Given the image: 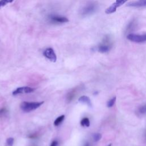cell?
<instances>
[{"instance_id": "cell-1", "label": "cell", "mask_w": 146, "mask_h": 146, "mask_svg": "<svg viewBox=\"0 0 146 146\" xmlns=\"http://www.w3.org/2000/svg\"><path fill=\"white\" fill-rule=\"evenodd\" d=\"M43 102H23L20 106L21 110L25 112H29L32 111H34L39 107Z\"/></svg>"}, {"instance_id": "cell-2", "label": "cell", "mask_w": 146, "mask_h": 146, "mask_svg": "<svg viewBox=\"0 0 146 146\" xmlns=\"http://www.w3.org/2000/svg\"><path fill=\"white\" fill-rule=\"evenodd\" d=\"M97 9L98 5L95 3H89L81 9L80 14L83 17L88 16L94 13Z\"/></svg>"}, {"instance_id": "cell-3", "label": "cell", "mask_w": 146, "mask_h": 146, "mask_svg": "<svg viewBox=\"0 0 146 146\" xmlns=\"http://www.w3.org/2000/svg\"><path fill=\"white\" fill-rule=\"evenodd\" d=\"M127 38L128 40L136 43H141L146 41V34H129L127 35Z\"/></svg>"}, {"instance_id": "cell-4", "label": "cell", "mask_w": 146, "mask_h": 146, "mask_svg": "<svg viewBox=\"0 0 146 146\" xmlns=\"http://www.w3.org/2000/svg\"><path fill=\"white\" fill-rule=\"evenodd\" d=\"M111 45V41H110V38L106 36L104 38V40H103V43L98 46V51L102 52V53L106 52L110 50Z\"/></svg>"}, {"instance_id": "cell-5", "label": "cell", "mask_w": 146, "mask_h": 146, "mask_svg": "<svg viewBox=\"0 0 146 146\" xmlns=\"http://www.w3.org/2000/svg\"><path fill=\"white\" fill-rule=\"evenodd\" d=\"M43 54L46 58L49 59L50 61L52 62H56V56L54 50L52 48H47L45 49Z\"/></svg>"}, {"instance_id": "cell-6", "label": "cell", "mask_w": 146, "mask_h": 146, "mask_svg": "<svg viewBox=\"0 0 146 146\" xmlns=\"http://www.w3.org/2000/svg\"><path fill=\"white\" fill-rule=\"evenodd\" d=\"M125 2H126V1H116L106 9V13L107 14H111L114 13L116 11L117 7L123 5Z\"/></svg>"}, {"instance_id": "cell-7", "label": "cell", "mask_w": 146, "mask_h": 146, "mask_svg": "<svg viewBox=\"0 0 146 146\" xmlns=\"http://www.w3.org/2000/svg\"><path fill=\"white\" fill-rule=\"evenodd\" d=\"M35 91L34 88H33L30 87H21L17 88L16 90H15L13 92V95H17L18 94H29V93H31Z\"/></svg>"}, {"instance_id": "cell-8", "label": "cell", "mask_w": 146, "mask_h": 146, "mask_svg": "<svg viewBox=\"0 0 146 146\" xmlns=\"http://www.w3.org/2000/svg\"><path fill=\"white\" fill-rule=\"evenodd\" d=\"M50 19L51 21L58 23H66L68 22L67 18L64 17H61L59 15H52L50 17Z\"/></svg>"}, {"instance_id": "cell-9", "label": "cell", "mask_w": 146, "mask_h": 146, "mask_svg": "<svg viewBox=\"0 0 146 146\" xmlns=\"http://www.w3.org/2000/svg\"><path fill=\"white\" fill-rule=\"evenodd\" d=\"M127 6H132V7H143V6H146V0L131 2H129L127 4Z\"/></svg>"}, {"instance_id": "cell-10", "label": "cell", "mask_w": 146, "mask_h": 146, "mask_svg": "<svg viewBox=\"0 0 146 146\" xmlns=\"http://www.w3.org/2000/svg\"><path fill=\"white\" fill-rule=\"evenodd\" d=\"M79 102L82 103H84V104H87L88 106H91L92 104H91V100L87 96H85V95H83V96H80L79 99H78Z\"/></svg>"}, {"instance_id": "cell-11", "label": "cell", "mask_w": 146, "mask_h": 146, "mask_svg": "<svg viewBox=\"0 0 146 146\" xmlns=\"http://www.w3.org/2000/svg\"><path fill=\"white\" fill-rule=\"evenodd\" d=\"M80 124L83 127H89L90 125V122L89 119L88 117L83 118L80 121Z\"/></svg>"}, {"instance_id": "cell-12", "label": "cell", "mask_w": 146, "mask_h": 146, "mask_svg": "<svg viewBox=\"0 0 146 146\" xmlns=\"http://www.w3.org/2000/svg\"><path fill=\"white\" fill-rule=\"evenodd\" d=\"M64 119V115H61V116H59L58 117H57V118L55 120L54 123V125H55V126L59 125L63 121Z\"/></svg>"}, {"instance_id": "cell-13", "label": "cell", "mask_w": 146, "mask_h": 146, "mask_svg": "<svg viewBox=\"0 0 146 146\" xmlns=\"http://www.w3.org/2000/svg\"><path fill=\"white\" fill-rule=\"evenodd\" d=\"M75 90H73L71 91L70 92H69L67 95V100L68 102H71L73 98H74L75 95Z\"/></svg>"}, {"instance_id": "cell-14", "label": "cell", "mask_w": 146, "mask_h": 146, "mask_svg": "<svg viewBox=\"0 0 146 146\" xmlns=\"http://www.w3.org/2000/svg\"><path fill=\"white\" fill-rule=\"evenodd\" d=\"M138 112H139V113H140L141 115L146 113V104H144L143 106H141L138 108Z\"/></svg>"}, {"instance_id": "cell-15", "label": "cell", "mask_w": 146, "mask_h": 146, "mask_svg": "<svg viewBox=\"0 0 146 146\" xmlns=\"http://www.w3.org/2000/svg\"><path fill=\"white\" fill-rule=\"evenodd\" d=\"M115 101H116V97L114 96V97H113L112 98H111V99H110V100L108 101V102H107V106L108 107H112V106L114 105V104H115Z\"/></svg>"}, {"instance_id": "cell-16", "label": "cell", "mask_w": 146, "mask_h": 146, "mask_svg": "<svg viewBox=\"0 0 146 146\" xmlns=\"http://www.w3.org/2000/svg\"><path fill=\"white\" fill-rule=\"evenodd\" d=\"M92 137L95 141H98L102 138V135L99 133H95L93 134Z\"/></svg>"}, {"instance_id": "cell-17", "label": "cell", "mask_w": 146, "mask_h": 146, "mask_svg": "<svg viewBox=\"0 0 146 146\" xmlns=\"http://www.w3.org/2000/svg\"><path fill=\"white\" fill-rule=\"evenodd\" d=\"M13 2V1H8V0H1L0 1V8L5 6L8 3H10Z\"/></svg>"}, {"instance_id": "cell-18", "label": "cell", "mask_w": 146, "mask_h": 146, "mask_svg": "<svg viewBox=\"0 0 146 146\" xmlns=\"http://www.w3.org/2000/svg\"><path fill=\"white\" fill-rule=\"evenodd\" d=\"M6 143L8 146H12L14 143V139L12 137H9L6 140Z\"/></svg>"}, {"instance_id": "cell-19", "label": "cell", "mask_w": 146, "mask_h": 146, "mask_svg": "<svg viewBox=\"0 0 146 146\" xmlns=\"http://www.w3.org/2000/svg\"><path fill=\"white\" fill-rule=\"evenodd\" d=\"M135 22H134V21H132L129 24V25H128V27H127V29H128V30H132L133 28H135Z\"/></svg>"}, {"instance_id": "cell-20", "label": "cell", "mask_w": 146, "mask_h": 146, "mask_svg": "<svg viewBox=\"0 0 146 146\" xmlns=\"http://www.w3.org/2000/svg\"><path fill=\"white\" fill-rule=\"evenodd\" d=\"M6 112V110L5 108H2L0 110V116L4 115Z\"/></svg>"}, {"instance_id": "cell-21", "label": "cell", "mask_w": 146, "mask_h": 146, "mask_svg": "<svg viewBox=\"0 0 146 146\" xmlns=\"http://www.w3.org/2000/svg\"><path fill=\"white\" fill-rule=\"evenodd\" d=\"M58 141H56V140H54V141H53L51 143V145H50V146H57V145H58Z\"/></svg>"}, {"instance_id": "cell-22", "label": "cell", "mask_w": 146, "mask_h": 146, "mask_svg": "<svg viewBox=\"0 0 146 146\" xmlns=\"http://www.w3.org/2000/svg\"><path fill=\"white\" fill-rule=\"evenodd\" d=\"M84 146H90V144H89L88 142H87V143H86L84 144Z\"/></svg>"}, {"instance_id": "cell-23", "label": "cell", "mask_w": 146, "mask_h": 146, "mask_svg": "<svg viewBox=\"0 0 146 146\" xmlns=\"http://www.w3.org/2000/svg\"><path fill=\"white\" fill-rule=\"evenodd\" d=\"M145 139H146V131H145Z\"/></svg>"}, {"instance_id": "cell-24", "label": "cell", "mask_w": 146, "mask_h": 146, "mask_svg": "<svg viewBox=\"0 0 146 146\" xmlns=\"http://www.w3.org/2000/svg\"><path fill=\"white\" fill-rule=\"evenodd\" d=\"M108 146H111V144H110L109 145H108Z\"/></svg>"}]
</instances>
